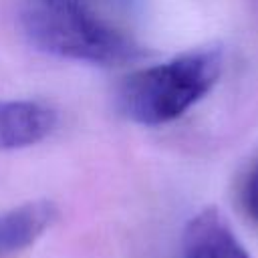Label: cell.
Segmentation results:
<instances>
[{
	"label": "cell",
	"instance_id": "cell-1",
	"mask_svg": "<svg viewBox=\"0 0 258 258\" xmlns=\"http://www.w3.org/2000/svg\"><path fill=\"white\" fill-rule=\"evenodd\" d=\"M133 14L135 0H16V22L30 46L101 67L143 56Z\"/></svg>",
	"mask_w": 258,
	"mask_h": 258
},
{
	"label": "cell",
	"instance_id": "cell-2",
	"mask_svg": "<svg viewBox=\"0 0 258 258\" xmlns=\"http://www.w3.org/2000/svg\"><path fill=\"white\" fill-rule=\"evenodd\" d=\"M222 75V50L200 48L167 62L139 69L117 91L119 111L133 123L159 127L200 103Z\"/></svg>",
	"mask_w": 258,
	"mask_h": 258
},
{
	"label": "cell",
	"instance_id": "cell-3",
	"mask_svg": "<svg viewBox=\"0 0 258 258\" xmlns=\"http://www.w3.org/2000/svg\"><path fill=\"white\" fill-rule=\"evenodd\" d=\"M181 258H250L218 208L198 212L183 228Z\"/></svg>",
	"mask_w": 258,
	"mask_h": 258
},
{
	"label": "cell",
	"instance_id": "cell-4",
	"mask_svg": "<svg viewBox=\"0 0 258 258\" xmlns=\"http://www.w3.org/2000/svg\"><path fill=\"white\" fill-rule=\"evenodd\" d=\"M56 127V111L40 101H0V149L12 151L40 143Z\"/></svg>",
	"mask_w": 258,
	"mask_h": 258
},
{
	"label": "cell",
	"instance_id": "cell-5",
	"mask_svg": "<svg viewBox=\"0 0 258 258\" xmlns=\"http://www.w3.org/2000/svg\"><path fill=\"white\" fill-rule=\"evenodd\" d=\"M58 208L50 200H34L0 214V258L32 246L54 222Z\"/></svg>",
	"mask_w": 258,
	"mask_h": 258
},
{
	"label": "cell",
	"instance_id": "cell-6",
	"mask_svg": "<svg viewBox=\"0 0 258 258\" xmlns=\"http://www.w3.org/2000/svg\"><path fill=\"white\" fill-rule=\"evenodd\" d=\"M242 206L248 218L258 224V161L248 171L244 185H242Z\"/></svg>",
	"mask_w": 258,
	"mask_h": 258
}]
</instances>
